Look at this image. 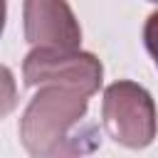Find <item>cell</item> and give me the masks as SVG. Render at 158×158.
Wrapping results in <instances>:
<instances>
[{"mask_svg":"<svg viewBox=\"0 0 158 158\" xmlns=\"http://www.w3.org/2000/svg\"><path fill=\"white\" fill-rule=\"evenodd\" d=\"M17 106V84H15V77L12 72L0 64V121L5 116H10Z\"/></svg>","mask_w":158,"mask_h":158,"instance_id":"obj_5","label":"cell"},{"mask_svg":"<svg viewBox=\"0 0 158 158\" xmlns=\"http://www.w3.org/2000/svg\"><path fill=\"white\" fill-rule=\"evenodd\" d=\"M5 15H7V0H0V35L5 30Z\"/></svg>","mask_w":158,"mask_h":158,"instance_id":"obj_6","label":"cell"},{"mask_svg":"<svg viewBox=\"0 0 158 158\" xmlns=\"http://www.w3.org/2000/svg\"><path fill=\"white\" fill-rule=\"evenodd\" d=\"M22 77L27 86L62 84L94 96L104 81V67L96 54L59 47H35L22 62Z\"/></svg>","mask_w":158,"mask_h":158,"instance_id":"obj_3","label":"cell"},{"mask_svg":"<svg viewBox=\"0 0 158 158\" xmlns=\"http://www.w3.org/2000/svg\"><path fill=\"white\" fill-rule=\"evenodd\" d=\"M22 22L32 47L77 49L81 44V27L67 0H25Z\"/></svg>","mask_w":158,"mask_h":158,"instance_id":"obj_4","label":"cell"},{"mask_svg":"<svg viewBox=\"0 0 158 158\" xmlns=\"http://www.w3.org/2000/svg\"><path fill=\"white\" fill-rule=\"evenodd\" d=\"M89 96L62 86L44 84L30 99L20 118V141L35 158H59L91 153L101 143L96 126L84 123Z\"/></svg>","mask_w":158,"mask_h":158,"instance_id":"obj_1","label":"cell"},{"mask_svg":"<svg viewBox=\"0 0 158 158\" xmlns=\"http://www.w3.org/2000/svg\"><path fill=\"white\" fill-rule=\"evenodd\" d=\"M101 121L106 133L126 148H146L156 138V106L136 81H114L104 89Z\"/></svg>","mask_w":158,"mask_h":158,"instance_id":"obj_2","label":"cell"},{"mask_svg":"<svg viewBox=\"0 0 158 158\" xmlns=\"http://www.w3.org/2000/svg\"><path fill=\"white\" fill-rule=\"evenodd\" d=\"M151 2H156V0H151Z\"/></svg>","mask_w":158,"mask_h":158,"instance_id":"obj_7","label":"cell"}]
</instances>
